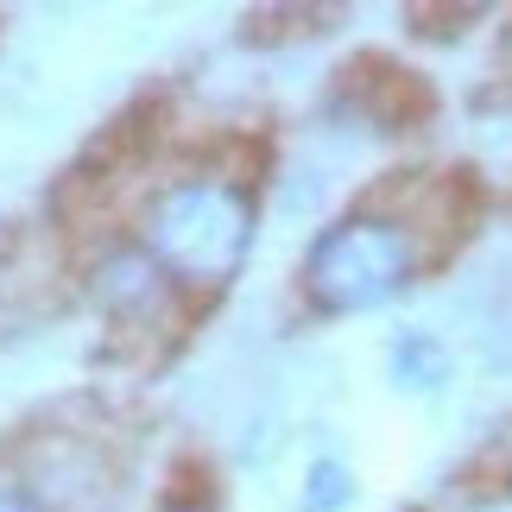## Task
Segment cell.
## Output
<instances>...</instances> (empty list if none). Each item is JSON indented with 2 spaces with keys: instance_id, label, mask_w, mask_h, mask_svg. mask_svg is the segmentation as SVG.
I'll return each mask as SVG.
<instances>
[{
  "instance_id": "6da1fadb",
  "label": "cell",
  "mask_w": 512,
  "mask_h": 512,
  "mask_svg": "<svg viewBox=\"0 0 512 512\" xmlns=\"http://www.w3.org/2000/svg\"><path fill=\"white\" fill-rule=\"evenodd\" d=\"M146 247L152 266L190 285H222L241 272L253 247V203L241 184L222 177H184L146 209Z\"/></svg>"
},
{
  "instance_id": "7a4b0ae2",
  "label": "cell",
  "mask_w": 512,
  "mask_h": 512,
  "mask_svg": "<svg viewBox=\"0 0 512 512\" xmlns=\"http://www.w3.org/2000/svg\"><path fill=\"white\" fill-rule=\"evenodd\" d=\"M418 228L405 215H348L329 234H317L304 260V291L317 310H380L418 279Z\"/></svg>"
},
{
  "instance_id": "3957f363",
  "label": "cell",
  "mask_w": 512,
  "mask_h": 512,
  "mask_svg": "<svg viewBox=\"0 0 512 512\" xmlns=\"http://www.w3.org/2000/svg\"><path fill=\"white\" fill-rule=\"evenodd\" d=\"M114 494H121V481H114L108 449L76 437V430L32 437L7 481L13 512H108Z\"/></svg>"
},
{
  "instance_id": "277c9868",
  "label": "cell",
  "mask_w": 512,
  "mask_h": 512,
  "mask_svg": "<svg viewBox=\"0 0 512 512\" xmlns=\"http://www.w3.org/2000/svg\"><path fill=\"white\" fill-rule=\"evenodd\" d=\"M95 298L121 323L152 317V310L165 304V279H159V266H152V253H108L102 272H95Z\"/></svg>"
},
{
  "instance_id": "5b68a950",
  "label": "cell",
  "mask_w": 512,
  "mask_h": 512,
  "mask_svg": "<svg viewBox=\"0 0 512 512\" xmlns=\"http://www.w3.org/2000/svg\"><path fill=\"white\" fill-rule=\"evenodd\" d=\"M386 361H392V386L399 392H443L449 380V348L437 336H424V329H405Z\"/></svg>"
},
{
  "instance_id": "8992f818",
  "label": "cell",
  "mask_w": 512,
  "mask_h": 512,
  "mask_svg": "<svg viewBox=\"0 0 512 512\" xmlns=\"http://www.w3.org/2000/svg\"><path fill=\"white\" fill-rule=\"evenodd\" d=\"M348 506H354V468L342 456H317L304 475L298 512H348Z\"/></svg>"
},
{
  "instance_id": "52a82bcc",
  "label": "cell",
  "mask_w": 512,
  "mask_h": 512,
  "mask_svg": "<svg viewBox=\"0 0 512 512\" xmlns=\"http://www.w3.org/2000/svg\"><path fill=\"white\" fill-rule=\"evenodd\" d=\"M177 512H196V506H177Z\"/></svg>"
}]
</instances>
